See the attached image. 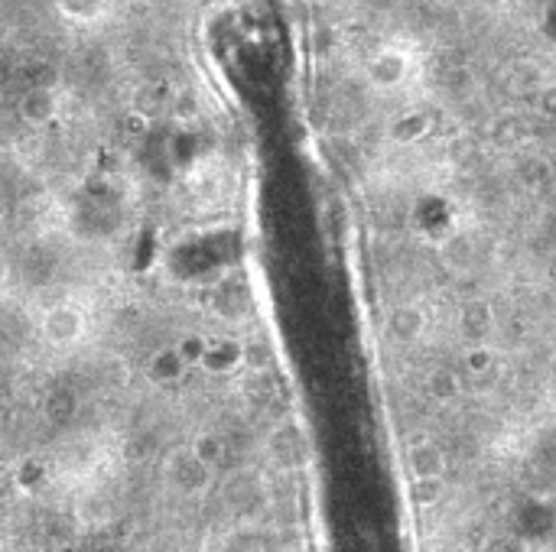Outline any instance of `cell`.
I'll return each instance as SVG.
<instances>
[{
    "label": "cell",
    "instance_id": "cell-1",
    "mask_svg": "<svg viewBox=\"0 0 556 552\" xmlns=\"http://www.w3.org/2000/svg\"><path fill=\"white\" fill-rule=\"evenodd\" d=\"M40 335L49 348H59V351L75 348L85 335V312L79 306H72V302H56V306H49L43 312Z\"/></svg>",
    "mask_w": 556,
    "mask_h": 552
},
{
    "label": "cell",
    "instance_id": "cell-2",
    "mask_svg": "<svg viewBox=\"0 0 556 552\" xmlns=\"http://www.w3.org/2000/svg\"><path fill=\"white\" fill-rule=\"evenodd\" d=\"M186 367H189V361L183 358V351L163 348L150 358V377L157 380V384H176V380L186 377Z\"/></svg>",
    "mask_w": 556,
    "mask_h": 552
},
{
    "label": "cell",
    "instance_id": "cell-3",
    "mask_svg": "<svg viewBox=\"0 0 556 552\" xmlns=\"http://www.w3.org/2000/svg\"><path fill=\"white\" fill-rule=\"evenodd\" d=\"M7 280V264H4V257H0V283Z\"/></svg>",
    "mask_w": 556,
    "mask_h": 552
}]
</instances>
